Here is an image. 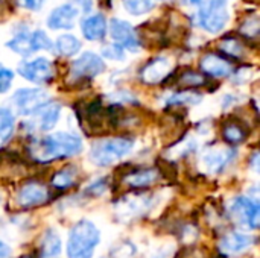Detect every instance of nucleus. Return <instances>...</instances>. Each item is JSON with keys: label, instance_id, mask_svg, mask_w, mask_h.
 Wrapping results in <instances>:
<instances>
[{"label": "nucleus", "instance_id": "f257e3e1", "mask_svg": "<svg viewBox=\"0 0 260 258\" xmlns=\"http://www.w3.org/2000/svg\"><path fill=\"white\" fill-rule=\"evenodd\" d=\"M82 151V141L79 137L69 132H56L43 138L34 140L29 144V154L37 163H50L75 157Z\"/></svg>", "mask_w": 260, "mask_h": 258}, {"label": "nucleus", "instance_id": "f03ea898", "mask_svg": "<svg viewBox=\"0 0 260 258\" xmlns=\"http://www.w3.org/2000/svg\"><path fill=\"white\" fill-rule=\"evenodd\" d=\"M101 233L91 220L82 219L76 222L67 240V257L69 258H91L96 246L99 245Z\"/></svg>", "mask_w": 260, "mask_h": 258}, {"label": "nucleus", "instance_id": "7ed1b4c3", "mask_svg": "<svg viewBox=\"0 0 260 258\" xmlns=\"http://www.w3.org/2000/svg\"><path fill=\"white\" fill-rule=\"evenodd\" d=\"M134 148V140L129 137H111L102 138L93 143L90 149V160L99 166L107 167L111 166L114 161L126 157Z\"/></svg>", "mask_w": 260, "mask_h": 258}, {"label": "nucleus", "instance_id": "20e7f679", "mask_svg": "<svg viewBox=\"0 0 260 258\" xmlns=\"http://www.w3.org/2000/svg\"><path fill=\"white\" fill-rule=\"evenodd\" d=\"M229 213L236 224L250 230H257L260 222V205L256 199L238 196L232 201Z\"/></svg>", "mask_w": 260, "mask_h": 258}, {"label": "nucleus", "instance_id": "39448f33", "mask_svg": "<svg viewBox=\"0 0 260 258\" xmlns=\"http://www.w3.org/2000/svg\"><path fill=\"white\" fill-rule=\"evenodd\" d=\"M229 21L227 0H207L200 6V24L207 32H219Z\"/></svg>", "mask_w": 260, "mask_h": 258}, {"label": "nucleus", "instance_id": "423d86ee", "mask_svg": "<svg viewBox=\"0 0 260 258\" xmlns=\"http://www.w3.org/2000/svg\"><path fill=\"white\" fill-rule=\"evenodd\" d=\"M49 100V94L41 88H20L12 96V103L18 114L32 116Z\"/></svg>", "mask_w": 260, "mask_h": 258}, {"label": "nucleus", "instance_id": "0eeeda50", "mask_svg": "<svg viewBox=\"0 0 260 258\" xmlns=\"http://www.w3.org/2000/svg\"><path fill=\"white\" fill-rule=\"evenodd\" d=\"M50 199V193L44 184L38 181H29L23 184L17 193V204L23 210L35 208L44 205Z\"/></svg>", "mask_w": 260, "mask_h": 258}, {"label": "nucleus", "instance_id": "6e6552de", "mask_svg": "<svg viewBox=\"0 0 260 258\" xmlns=\"http://www.w3.org/2000/svg\"><path fill=\"white\" fill-rule=\"evenodd\" d=\"M104 70L105 62L102 61V58L93 52H85L72 64L70 75L73 79H91L101 75Z\"/></svg>", "mask_w": 260, "mask_h": 258}, {"label": "nucleus", "instance_id": "1a4fd4ad", "mask_svg": "<svg viewBox=\"0 0 260 258\" xmlns=\"http://www.w3.org/2000/svg\"><path fill=\"white\" fill-rule=\"evenodd\" d=\"M18 73L34 84H47L53 79V67L46 58H37L20 64Z\"/></svg>", "mask_w": 260, "mask_h": 258}, {"label": "nucleus", "instance_id": "9d476101", "mask_svg": "<svg viewBox=\"0 0 260 258\" xmlns=\"http://www.w3.org/2000/svg\"><path fill=\"white\" fill-rule=\"evenodd\" d=\"M254 243H256V237L253 234L232 231L224 234L222 239L219 240V251L225 257H235L250 249Z\"/></svg>", "mask_w": 260, "mask_h": 258}, {"label": "nucleus", "instance_id": "9b49d317", "mask_svg": "<svg viewBox=\"0 0 260 258\" xmlns=\"http://www.w3.org/2000/svg\"><path fill=\"white\" fill-rule=\"evenodd\" d=\"M236 155V149H209L203 154L201 160L209 173H221L233 163Z\"/></svg>", "mask_w": 260, "mask_h": 258}, {"label": "nucleus", "instance_id": "f8f14e48", "mask_svg": "<svg viewBox=\"0 0 260 258\" xmlns=\"http://www.w3.org/2000/svg\"><path fill=\"white\" fill-rule=\"evenodd\" d=\"M110 35L111 38L119 43V46L123 49H128L131 52H136L139 49V40L136 36V32L133 29V26L123 20L119 18H113L110 23Z\"/></svg>", "mask_w": 260, "mask_h": 258}, {"label": "nucleus", "instance_id": "ddd939ff", "mask_svg": "<svg viewBox=\"0 0 260 258\" xmlns=\"http://www.w3.org/2000/svg\"><path fill=\"white\" fill-rule=\"evenodd\" d=\"M151 208V198L148 196H136V198H125L116 204L117 217L125 220L140 217L145 211Z\"/></svg>", "mask_w": 260, "mask_h": 258}, {"label": "nucleus", "instance_id": "4468645a", "mask_svg": "<svg viewBox=\"0 0 260 258\" xmlns=\"http://www.w3.org/2000/svg\"><path fill=\"white\" fill-rule=\"evenodd\" d=\"M79 11L73 3H64L53 9L47 18V26L50 29H72L75 26Z\"/></svg>", "mask_w": 260, "mask_h": 258}, {"label": "nucleus", "instance_id": "2eb2a0df", "mask_svg": "<svg viewBox=\"0 0 260 258\" xmlns=\"http://www.w3.org/2000/svg\"><path fill=\"white\" fill-rule=\"evenodd\" d=\"M171 73V61L158 56L151 59L140 71V78L146 84H158Z\"/></svg>", "mask_w": 260, "mask_h": 258}, {"label": "nucleus", "instance_id": "dca6fc26", "mask_svg": "<svg viewBox=\"0 0 260 258\" xmlns=\"http://www.w3.org/2000/svg\"><path fill=\"white\" fill-rule=\"evenodd\" d=\"M32 116H35V122H32V123H37V128L40 131H43V132L50 131L59 120L61 105L56 102H47L43 108H40Z\"/></svg>", "mask_w": 260, "mask_h": 258}, {"label": "nucleus", "instance_id": "f3484780", "mask_svg": "<svg viewBox=\"0 0 260 258\" xmlns=\"http://www.w3.org/2000/svg\"><path fill=\"white\" fill-rule=\"evenodd\" d=\"M200 67L204 73H207L209 76H213V78L229 76L233 70L232 64L225 58L218 56L215 53H207L206 56H203Z\"/></svg>", "mask_w": 260, "mask_h": 258}, {"label": "nucleus", "instance_id": "a211bd4d", "mask_svg": "<svg viewBox=\"0 0 260 258\" xmlns=\"http://www.w3.org/2000/svg\"><path fill=\"white\" fill-rule=\"evenodd\" d=\"M158 176L160 175L157 169H139V170L126 173L123 178V182L133 189H145L157 182Z\"/></svg>", "mask_w": 260, "mask_h": 258}, {"label": "nucleus", "instance_id": "6ab92c4d", "mask_svg": "<svg viewBox=\"0 0 260 258\" xmlns=\"http://www.w3.org/2000/svg\"><path fill=\"white\" fill-rule=\"evenodd\" d=\"M107 21L102 14H94L82 21V35L88 41H98L105 36Z\"/></svg>", "mask_w": 260, "mask_h": 258}, {"label": "nucleus", "instance_id": "aec40b11", "mask_svg": "<svg viewBox=\"0 0 260 258\" xmlns=\"http://www.w3.org/2000/svg\"><path fill=\"white\" fill-rule=\"evenodd\" d=\"M61 251V237L55 230H47L40 240V258H59Z\"/></svg>", "mask_w": 260, "mask_h": 258}, {"label": "nucleus", "instance_id": "412c9836", "mask_svg": "<svg viewBox=\"0 0 260 258\" xmlns=\"http://www.w3.org/2000/svg\"><path fill=\"white\" fill-rule=\"evenodd\" d=\"M78 169L75 166H67L61 170H58L53 176H52V186L58 190H67L70 187L75 186L76 178H78Z\"/></svg>", "mask_w": 260, "mask_h": 258}, {"label": "nucleus", "instance_id": "4be33fe9", "mask_svg": "<svg viewBox=\"0 0 260 258\" xmlns=\"http://www.w3.org/2000/svg\"><path fill=\"white\" fill-rule=\"evenodd\" d=\"M222 137L232 144H239L247 138V129L238 122H227L222 126Z\"/></svg>", "mask_w": 260, "mask_h": 258}, {"label": "nucleus", "instance_id": "5701e85b", "mask_svg": "<svg viewBox=\"0 0 260 258\" xmlns=\"http://www.w3.org/2000/svg\"><path fill=\"white\" fill-rule=\"evenodd\" d=\"M55 49L62 56H73L79 52L81 43L73 35H61L55 43Z\"/></svg>", "mask_w": 260, "mask_h": 258}, {"label": "nucleus", "instance_id": "b1692460", "mask_svg": "<svg viewBox=\"0 0 260 258\" xmlns=\"http://www.w3.org/2000/svg\"><path fill=\"white\" fill-rule=\"evenodd\" d=\"M15 128L14 116L6 108H0V146L9 141Z\"/></svg>", "mask_w": 260, "mask_h": 258}, {"label": "nucleus", "instance_id": "393cba45", "mask_svg": "<svg viewBox=\"0 0 260 258\" xmlns=\"http://www.w3.org/2000/svg\"><path fill=\"white\" fill-rule=\"evenodd\" d=\"M6 46L11 50H14L15 53L21 55V56H29L34 52L32 44H30V35L29 33H18L11 41H8Z\"/></svg>", "mask_w": 260, "mask_h": 258}, {"label": "nucleus", "instance_id": "a878e982", "mask_svg": "<svg viewBox=\"0 0 260 258\" xmlns=\"http://www.w3.org/2000/svg\"><path fill=\"white\" fill-rule=\"evenodd\" d=\"M221 50L229 55V56H233V58H242L244 53H245V49L244 46L236 40V38H225L221 41Z\"/></svg>", "mask_w": 260, "mask_h": 258}, {"label": "nucleus", "instance_id": "bb28decb", "mask_svg": "<svg viewBox=\"0 0 260 258\" xmlns=\"http://www.w3.org/2000/svg\"><path fill=\"white\" fill-rule=\"evenodd\" d=\"M152 0H125V8L133 15H143L152 9Z\"/></svg>", "mask_w": 260, "mask_h": 258}, {"label": "nucleus", "instance_id": "cd10ccee", "mask_svg": "<svg viewBox=\"0 0 260 258\" xmlns=\"http://www.w3.org/2000/svg\"><path fill=\"white\" fill-rule=\"evenodd\" d=\"M198 102H201V96L193 91H181L169 99L171 105H195Z\"/></svg>", "mask_w": 260, "mask_h": 258}, {"label": "nucleus", "instance_id": "c85d7f7f", "mask_svg": "<svg viewBox=\"0 0 260 258\" xmlns=\"http://www.w3.org/2000/svg\"><path fill=\"white\" fill-rule=\"evenodd\" d=\"M30 44L34 52L35 50H50L53 47L52 41L43 30H35L30 33Z\"/></svg>", "mask_w": 260, "mask_h": 258}, {"label": "nucleus", "instance_id": "c756f323", "mask_svg": "<svg viewBox=\"0 0 260 258\" xmlns=\"http://www.w3.org/2000/svg\"><path fill=\"white\" fill-rule=\"evenodd\" d=\"M207 81L204 78V75L197 73V71H186L180 76V85L183 87H201L204 85Z\"/></svg>", "mask_w": 260, "mask_h": 258}, {"label": "nucleus", "instance_id": "7c9ffc66", "mask_svg": "<svg viewBox=\"0 0 260 258\" xmlns=\"http://www.w3.org/2000/svg\"><path fill=\"white\" fill-rule=\"evenodd\" d=\"M239 32H241L242 35L248 36V38L257 36V35H259V20H257V17H250V18H247V20L242 23Z\"/></svg>", "mask_w": 260, "mask_h": 258}, {"label": "nucleus", "instance_id": "2f4dec72", "mask_svg": "<svg viewBox=\"0 0 260 258\" xmlns=\"http://www.w3.org/2000/svg\"><path fill=\"white\" fill-rule=\"evenodd\" d=\"M102 55L108 59H116V61H123L125 59V53H123V49L119 46V44H110V46H105L102 49Z\"/></svg>", "mask_w": 260, "mask_h": 258}, {"label": "nucleus", "instance_id": "473e14b6", "mask_svg": "<svg viewBox=\"0 0 260 258\" xmlns=\"http://www.w3.org/2000/svg\"><path fill=\"white\" fill-rule=\"evenodd\" d=\"M12 79H14V73L9 68L3 67L0 64V93H5V91L9 90V87L12 84Z\"/></svg>", "mask_w": 260, "mask_h": 258}, {"label": "nucleus", "instance_id": "72a5a7b5", "mask_svg": "<svg viewBox=\"0 0 260 258\" xmlns=\"http://www.w3.org/2000/svg\"><path fill=\"white\" fill-rule=\"evenodd\" d=\"M107 178H99L98 181H94L91 186L87 187V195L90 196H101L105 190H107Z\"/></svg>", "mask_w": 260, "mask_h": 258}, {"label": "nucleus", "instance_id": "f704fd0d", "mask_svg": "<svg viewBox=\"0 0 260 258\" xmlns=\"http://www.w3.org/2000/svg\"><path fill=\"white\" fill-rule=\"evenodd\" d=\"M44 0H21V5L30 11H38L43 6Z\"/></svg>", "mask_w": 260, "mask_h": 258}, {"label": "nucleus", "instance_id": "c9c22d12", "mask_svg": "<svg viewBox=\"0 0 260 258\" xmlns=\"http://www.w3.org/2000/svg\"><path fill=\"white\" fill-rule=\"evenodd\" d=\"M9 257H11V248H9L5 242H0V258Z\"/></svg>", "mask_w": 260, "mask_h": 258}, {"label": "nucleus", "instance_id": "e433bc0d", "mask_svg": "<svg viewBox=\"0 0 260 258\" xmlns=\"http://www.w3.org/2000/svg\"><path fill=\"white\" fill-rule=\"evenodd\" d=\"M250 166H251L253 170L257 173V170H259V152H254V154H253V157L250 158Z\"/></svg>", "mask_w": 260, "mask_h": 258}, {"label": "nucleus", "instance_id": "4c0bfd02", "mask_svg": "<svg viewBox=\"0 0 260 258\" xmlns=\"http://www.w3.org/2000/svg\"><path fill=\"white\" fill-rule=\"evenodd\" d=\"M78 2V5L84 9V11H90L91 8H93V0H76Z\"/></svg>", "mask_w": 260, "mask_h": 258}, {"label": "nucleus", "instance_id": "58836bf2", "mask_svg": "<svg viewBox=\"0 0 260 258\" xmlns=\"http://www.w3.org/2000/svg\"><path fill=\"white\" fill-rule=\"evenodd\" d=\"M186 2H189V3H192V5H200V3H201V0H186Z\"/></svg>", "mask_w": 260, "mask_h": 258}, {"label": "nucleus", "instance_id": "ea45409f", "mask_svg": "<svg viewBox=\"0 0 260 258\" xmlns=\"http://www.w3.org/2000/svg\"><path fill=\"white\" fill-rule=\"evenodd\" d=\"M20 258H30L29 255H23V257H20Z\"/></svg>", "mask_w": 260, "mask_h": 258}, {"label": "nucleus", "instance_id": "a19ab883", "mask_svg": "<svg viewBox=\"0 0 260 258\" xmlns=\"http://www.w3.org/2000/svg\"><path fill=\"white\" fill-rule=\"evenodd\" d=\"M0 2H2V0H0Z\"/></svg>", "mask_w": 260, "mask_h": 258}]
</instances>
